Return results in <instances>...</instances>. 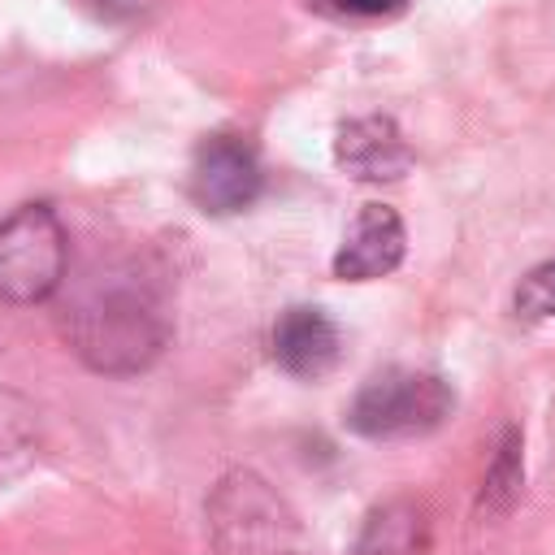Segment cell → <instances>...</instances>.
Masks as SVG:
<instances>
[{"label": "cell", "mask_w": 555, "mask_h": 555, "mask_svg": "<svg viewBox=\"0 0 555 555\" xmlns=\"http://www.w3.org/2000/svg\"><path fill=\"white\" fill-rule=\"evenodd\" d=\"M65 338L87 369L130 377L147 369L169 343L165 295L139 264H104L74 295L65 312Z\"/></svg>", "instance_id": "6da1fadb"}, {"label": "cell", "mask_w": 555, "mask_h": 555, "mask_svg": "<svg viewBox=\"0 0 555 555\" xmlns=\"http://www.w3.org/2000/svg\"><path fill=\"white\" fill-rule=\"evenodd\" d=\"M212 555H317L295 507L251 468L225 473L208 494Z\"/></svg>", "instance_id": "7a4b0ae2"}, {"label": "cell", "mask_w": 555, "mask_h": 555, "mask_svg": "<svg viewBox=\"0 0 555 555\" xmlns=\"http://www.w3.org/2000/svg\"><path fill=\"white\" fill-rule=\"evenodd\" d=\"M455 408V390L438 373L421 369H386L369 377L351 408H347V429L373 442L390 438H421L434 434Z\"/></svg>", "instance_id": "3957f363"}, {"label": "cell", "mask_w": 555, "mask_h": 555, "mask_svg": "<svg viewBox=\"0 0 555 555\" xmlns=\"http://www.w3.org/2000/svg\"><path fill=\"white\" fill-rule=\"evenodd\" d=\"M65 230L48 204H26L0 221V299L39 304L65 282Z\"/></svg>", "instance_id": "277c9868"}, {"label": "cell", "mask_w": 555, "mask_h": 555, "mask_svg": "<svg viewBox=\"0 0 555 555\" xmlns=\"http://www.w3.org/2000/svg\"><path fill=\"white\" fill-rule=\"evenodd\" d=\"M264 186L260 160L251 152V143H243L238 134H212L195 147L191 160V199L212 212V217H230L256 204Z\"/></svg>", "instance_id": "5b68a950"}, {"label": "cell", "mask_w": 555, "mask_h": 555, "mask_svg": "<svg viewBox=\"0 0 555 555\" xmlns=\"http://www.w3.org/2000/svg\"><path fill=\"white\" fill-rule=\"evenodd\" d=\"M403 251H408V234H403L399 212L386 204H364L334 251V278H343V282L386 278L399 269Z\"/></svg>", "instance_id": "8992f818"}, {"label": "cell", "mask_w": 555, "mask_h": 555, "mask_svg": "<svg viewBox=\"0 0 555 555\" xmlns=\"http://www.w3.org/2000/svg\"><path fill=\"white\" fill-rule=\"evenodd\" d=\"M334 160L356 182H395L412 169V147L390 117H351L334 134Z\"/></svg>", "instance_id": "52a82bcc"}, {"label": "cell", "mask_w": 555, "mask_h": 555, "mask_svg": "<svg viewBox=\"0 0 555 555\" xmlns=\"http://www.w3.org/2000/svg\"><path fill=\"white\" fill-rule=\"evenodd\" d=\"M343 356V338L338 325L325 317V308L312 304H295L278 317L273 325V360L291 373V377H325Z\"/></svg>", "instance_id": "ba28073f"}, {"label": "cell", "mask_w": 555, "mask_h": 555, "mask_svg": "<svg viewBox=\"0 0 555 555\" xmlns=\"http://www.w3.org/2000/svg\"><path fill=\"white\" fill-rule=\"evenodd\" d=\"M39 460V421H35V408L0 386V486L17 481L22 473H30Z\"/></svg>", "instance_id": "9c48e42d"}, {"label": "cell", "mask_w": 555, "mask_h": 555, "mask_svg": "<svg viewBox=\"0 0 555 555\" xmlns=\"http://www.w3.org/2000/svg\"><path fill=\"white\" fill-rule=\"evenodd\" d=\"M356 555H425V520L412 503H382L356 542Z\"/></svg>", "instance_id": "30bf717a"}, {"label": "cell", "mask_w": 555, "mask_h": 555, "mask_svg": "<svg viewBox=\"0 0 555 555\" xmlns=\"http://www.w3.org/2000/svg\"><path fill=\"white\" fill-rule=\"evenodd\" d=\"M520 481H525L520 434L507 429L503 442H499V451H494V460H490V468H486V477H481V499H477V507H481L486 516L512 512V503L520 499Z\"/></svg>", "instance_id": "8fae6325"}, {"label": "cell", "mask_w": 555, "mask_h": 555, "mask_svg": "<svg viewBox=\"0 0 555 555\" xmlns=\"http://www.w3.org/2000/svg\"><path fill=\"white\" fill-rule=\"evenodd\" d=\"M512 304H516V317H525V321H551L555 317V260L529 269L520 278Z\"/></svg>", "instance_id": "7c38bea8"}, {"label": "cell", "mask_w": 555, "mask_h": 555, "mask_svg": "<svg viewBox=\"0 0 555 555\" xmlns=\"http://www.w3.org/2000/svg\"><path fill=\"white\" fill-rule=\"evenodd\" d=\"M343 13H356V17H390L399 9H408V0H338Z\"/></svg>", "instance_id": "4fadbf2b"}]
</instances>
